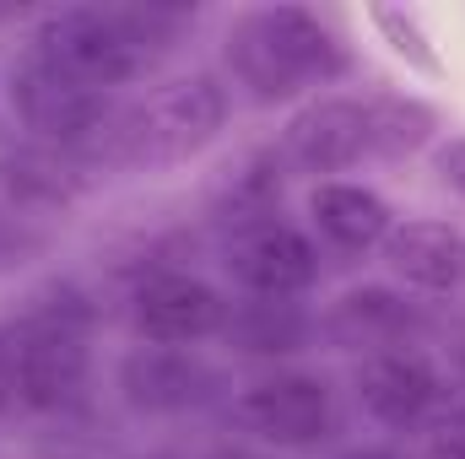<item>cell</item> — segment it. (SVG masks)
Segmentation results:
<instances>
[{"mask_svg":"<svg viewBox=\"0 0 465 459\" xmlns=\"http://www.w3.org/2000/svg\"><path fill=\"white\" fill-rule=\"evenodd\" d=\"M195 22V5H60L44 11L33 27V49H44L71 82L93 93H114L146 76Z\"/></svg>","mask_w":465,"mask_h":459,"instance_id":"cell-1","label":"cell"},{"mask_svg":"<svg viewBox=\"0 0 465 459\" xmlns=\"http://www.w3.org/2000/svg\"><path fill=\"white\" fill-rule=\"evenodd\" d=\"M433 179H439L450 195L465 200V135H450V141L433 146Z\"/></svg>","mask_w":465,"mask_h":459,"instance_id":"cell-19","label":"cell"},{"mask_svg":"<svg viewBox=\"0 0 465 459\" xmlns=\"http://www.w3.org/2000/svg\"><path fill=\"white\" fill-rule=\"evenodd\" d=\"M232 416L276 449H309L336 433V395L314 373H271L232 400Z\"/></svg>","mask_w":465,"mask_h":459,"instance_id":"cell-6","label":"cell"},{"mask_svg":"<svg viewBox=\"0 0 465 459\" xmlns=\"http://www.w3.org/2000/svg\"><path fill=\"white\" fill-rule=\"evenodd\" d=\"M282 195H287V162L282 151H243L212 179L206 190V211L223 232H243L260 222L282 217Z\"/></svg>","mask_w":465,"mask_h":459,"instance_id":"cell-14","label":"cell"},{"mask_svg":"<svg viewBox=\"0 0 465 459\" xmlns=\"http://www.w3.org/2000/svg\"><path fill=\"white\" fill-rule=\"evenodd\" d=\"M228 298L190 276V270H152L130 292V330L141 346H195L206 336H223Z\"/></svg>","mask_w":465,"mask_h":459,"instance_id":"cell-7","label":"cell"},{"mask_svg":"<svg viewBox=\"0 0 465 459\" xmlns=\"http://www.w3.org/2000/svg\"><path fill=\"white\" fill-rule=\"evenodd\" d=\"M368 27L379 33V44H384L406 71H417V76H428V82H444V76H450V65H444L439 44H433V33H428V16H422L417 5H368Z\"/></svg>","mask_w":465,"mask_h":459,"instance_id":"cell-18","label":"cell"},{"mask_svg":"<svg viewBox=\"0 0 465 459\" xmlns=\"http://www.w3.org/2000/svg\"><path fill=\"white\" fill-rule=\"evenodd\" d=\"M417 325H422L417 308L395 287H351L320 319L325 341L351 351V356H373V351H390V346H417L411 341Z\"/></svg>","mask_w":465,"mask_h":459,"instance_id":"cell-12","label":"cell"},{"mask_svg":"<svg viewBox=\"0 0 465 459\" xmlns=\"http://www.w3.org/2000/svg\"><path fill=\"white\" fill-rule=\"evenodd\" d=\"M384 265L395 281H406L411 292H455L465 287V232L439 222V217H417V222H395L390 238L379 243Z\"/></svg>","mask_w":465,"mask_h":459,"instance_id":"cell-13","label":"cell"},{"mask_svg":"<svg viewBox=\"0 0 465 459\" xmlns=\"http://www.w3.org/2000/svg\"><path fill=\"white\" fill-rule=\"evenodd\" d=\"M309 222H314V232L331 249H341V254H368V249H379L390 238V228H395L384 195L368 190V184H351V179H320L314 184Z\"/></svg>","mask_w":465,"mask_h":459,"instance_id":"cell-15","label":"cell"},{"mask_svg":"<svg viewBox=\"0 0 465 459\" xmlns=\"http://www.w3.org/2000/svg\"><path fill=\"white\" fill-rule=\"evenodd\" d=\"M428 459H465V422H455V427H439V438H433Z\"/></svg>","mask_w":465,"mask_h":459,"instance_id":"cell-22","label":"cell"},{"mask_svg":"<svg viewBox=\"0 0 465 459\" xmlns=\"http://www.w3.org/2000/svg\"><path fill=\"white\" fill-rule=\"evenodd\" d=\"M232 82L254 103H292L309 87H331L347 71V49L309 5H254L238 11L223 38Z\"/></svg>","mask_w":465,"mask_h":459,"instance_id":"cell-3","label":"cell"},{"mask_svg":"<svg viewBox=\"0 0 465 459\" xmlns=\"http://www.w3.org/2000/svg\"><path fill=\"white\" fill-rule=\"evenodd\" d=\"M368 157V103L362 98H314L282 130V162L298 173H347Z\"/></svg>","mask_w":465,"mask_h":459,"instance_id":"cell-10","label":"cell"},{"mask_svg":"<svg viewBox=\"0 0 465 459\" xmlns=\"http://www.w3.org/2000/svg\"><path fill=\"white\" fill-rule=\"evenodd\" d=\"M460 373H465V351H460Z\"/></svg>","mask_w":465,"mask_h":459,"instance_id":"cell-26","label":"cell"},{"mask_svg":"<svg viewBox=\"0 0 465 459\" xmlns=\"http://www.w3.org/2000/svg\"><path fill=\"white\" fill-rule=\"evenodd\" d=\"M22 16H27V5H0V27L5 22H22Z\"/></svg>","mask_w":465,"mask_h":459,"instance_id":"cell-24","label":"cell"},{"mask_svg":"<svg viewBox=\"0 0 465 459\" xmlns=\"http://www.w3.org/2000/svg\"><path fill=\"white\" fill-rule=\"evenodd\" d=\"M223 270L243 298H303L320 276V254L309 232L292 222H260V228L228 232L223 243Z\"/></svg>","mask_w":465,"mask_h":459,"instance_id":"cell-9","label":"cell"},{"mask_svg":"<svg viewBox=\"0 0 465 459\" xmlns=\"http://www.w3.org/2000/svg\"><path fill=\"white\" fill-rule=\"evenodd\" d=\"M206 459H265V454H254V449H232V444H223V449H212Z\"/></svg>","mask_w":465,"mask_h":459,"instance_id":"cell-23","label":"cell"},{"mask_svg":"<svg viewBox=\"0 0 465 459\" xmlns=\"http://www.w3.org/2000/svg\"><path fill=\"white\" fill-rule=\"evenodd\" d=\"M228 124V87L206 71L157 82L146 98L119 103L114 119L98 130V141L76 157L82 168H135L163 173L190 157H201Z\"/></svg>","mask_w":465,"mask_h":459,"instance_id":"cell-2","label":"cell"},{"mask_svg":"<svg viewBox=\"0 0 465 459\" xmlns=\"http://www.w3.org/2000/svg\"><path fill=\"white\" fill-rule=\"evenodd\" d=\"M82 195V162L54 146L0 151V222L44 243L49 222H60Z\"/></svg>","mask_w":465,"mask_h":459,"instance_id":"cell-8","label":"cell"},{"mask_svg":"<svg viewBox=\"0 0 465 459\" xmlns=\"http://www.w3.org/2000/svg\"><path fill=\"white\" fill-rule=\"evenodd\" d=\"M5 98H11V114L22 119V130H33L44 146L71 151V157H82L119 109L109 93H93V87L71 82V76H65L44 49H33V44L11 60Z\"/></svg>","mask_w":465,"mask_h":459,"instance_id":"cell-4","label":"cell"},{"mask_svg":"<svg viewBox=\"0 0 465 459\" xmlns=\"http://www.w3.org/2000/svg\"><path fill=\"white\" fill-rule=\"evenodd\" d=\"M351 459H390V454H351Z\"/></svg>","mask_w":465,"mask_h":459,"instance_id":"cell-25","label":"cell"},{"mask_svg":"<svg viewBox=\"0 0 465 459\" xmlns=\"http://www.w3.org/2000/svg\"><path fill=\"white\" fill-rule=\"evenodd\" d=\"M0 416H22L16 411V336H11V325H0Z\"/></svg>","mask_w":465,"mask_h":459,"instance_id":"cell-20","label":"cell"},{"mask_svg":"<svg viewBox=\"0 0 465 459\" xmlns=\"http://www.w3.org/2000/svg\"><path fill=\"white\" fill-rule=\"evenodd\" d=\"M309 330L314 319L292 303V298H243V303H228V336L238 351L249 356H292L309 346Z\"/></svg>","mask_w":465,"mask_h":459,"instance_id":"cell-16","label":"cell"},{"mask_svg":"<svg viewBox=\"0 0 465 459\" xmlns=\"http://www.w3.org/2000/svg\"><path fill=\"white\" fill-rule=\"evenodd\" d=\"M38 249H44L38 238H27V232H16V228L0 222V265H11V259H22V254H38Z\"/></svg>","mask_w":465,"mask_h":459,"instance_id":"cell-21","label":"cell"},{"mask_svg":"<svg viewBox=\"0 0 465 459\" xmlns=\"http://www.w3.org/2000/svg\"><path fill=\"white\" fill-rule=\"evenodd\" d=\"M351 389H357V405L390 433H422V427L439 433L450 422V389L433 356L417 346H390V351L362 356Z\"/></svg>","mask_w":465,"mask_h":459,"instance_id":"cell-5","label":"cell"},{"mask_svg":"<svg viewBox=\"0 0 465 459\" xmlns=\"http://www.w3.org/2000/svg\"><path fill=\"white\" fill-rule=\"evenodd\" d=\"M439 146V109L411 98V93H384L368 98V157L379 162H401Z\"/></svg>","mask_w":465,"mask_h":459,"instance_id":"cell-17","label":"cell"},{"mask_svg":"<svg viewBox=\"0 0 465 459\" xmlns=\"http://www.w3.org/2000/svg\"><path fill=\"white\" fill-rule=\"evenodd\" d=\"M119 389L146 416H179L217 395V367L195 346H135L119 362Z\"/></svg>","mask_w":465,"mask_h":459,"instance_id":"cell-11","label":"cell"}]
</instances>
